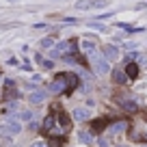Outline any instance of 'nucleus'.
<instances>
[{
	"instance_id": "20e7f679",
	"label": "nucleus",
	"mask_w": 147,
	"mask_h": 147,
	"mask_svg": "<svg viewBox=\"0 0 147 147\" xmlns=\"http://www.w3.org/2000/svg\"><path fill=\"white\" fill-rule=\"evenodd\" d=\"M74 52V43L71 41H61L59 46L50 48V56L52 59H65L67 54H71Z\"/></svg>"
},
{
	"instance_id": "aec40b11",
	"label": "nucleus",
	"mask_w": 147,
	"mask_h": 147,
	"mask_svg": "<svg viewBox=\"0 0 147 147\" xmlns=\"http://www.w3.org/2000/svg\"><path fill=\"white\" fill-rule=\"evenodd\" d=\"M28 128H30V130H37V128H39V123H37V121H28Z\"/></svg>"
},
{
	"instance_id": "1a4fd4ad",
	"label": "nucleus",
	"mask_w": 147,
	"mask_h": 147,
	"mask_svg": "<svg viewBox=\"0 0 147 147\" xmlns=\"http://www.w3.org/2000/svg\"><path fill=\"white\" fill-rule=\"evenodd\" d=\"M104 56L108 61H117V59H119V50H117V46H110V43L104 46Z\"/></svg>"
},
{
	"instance_id": "ddd939ff",
	"label": "nucleus",
	"mask_w": 147,
	"mask_h": 147,
	"mask_svg": "<svg viewBox=\"0 0 147 147\" xmlns=\"http://www.w3.org/2000/svg\"><path fill=\"white\" fill-rule=\"evenodd\" d=\"M119 102L123 104V108H125V110H130V113L138 110V104H136V102H132V100H125V97H119Z\"/></svg>"
},
{
	"instance_id": "9b49d317",
	"label": "nucleus",
	"mask_w": 147,
	"mask_h": 147,
	"mask_svg": "<svg viewBox=\"0 0 147 147\" xmlns=\"http://www.w3.org/2000/svg\"><path fill=\"white\" fill-rule=\"evenodd\" d=\"M113 80H115L117 84H123L125 80H128V74H125L123 69H115V71H113Z\"/></svg>"
},
{
	"instance_id": "dca6fc26",
	"label": "nucleus",
	"mask_w": 147,
	"mask_h": 147,
	"mask_svg": "<svg viewBox=\"0 0 147 147\" xmlns=\"http://www.w3.org/2000/svg\"><path fill=\"white\" fill-rule=\"evenodd\" d=\"M54 41H56L54 37H43L41 41H39V46H41V48H48V50H50V48H54Z\"/></svg>"
},
{
	"instance_id": "7ed1b4c3",
	"label": "nucleus",
	"mask_w": 147,
	"mask_h": 147,
	"mask_svg": "<svg viewBox=\"0 0 147 147\" xmlns=\"http://www.w3.org/2000/svg\"><path fill=\"white\" fill-rule=\"evenodd\" d=\"M108 7V0H78L74 9L78 11H97V9H106Z\"/></svg>"
},
{
	"instance_id": "0eeeda50",
	"label": "nucleus",
	"mask_w": 147,
	"mask_h": 147,
	"mask_svg": "<svg viewBox=\"0 0 147 147\" xmlns=\"http://www.w3.org/2000/svg\"><path fill=\"white\" fill-rule=\"evenodd\" d=\"M71 119L74 121H87V119H91V110L89 108H74L71 110Z\"/></svg>"
},
{
	"instance_id": "9d476101",
	"label": "nucleus",
	"mask_w": 147,
	"mask_h": 147,
	"mask_svg": "<svg viewBox=\"0 0 147 147\" xmlns=\"http://www.w3.org/2000/svg\"><path fill=\"white\" fill-rule=\"evenodd\" d=\"M76 138H78L80 143H84V145L93 143V134H91V132H87V130H80V132L76 134Z\"/></svg>"
},
{
	"instance_id": "423d86ee",
	"label": "nucleus",
	"mask_w": 147,
	"mask_h": 147,
	"mask_svg": "<svg viewBox=\"0 0 147 147\" xmlns=\"http://www.w3.org/2000/svg\"><path fill=\"white\" fill-rule=\"evenodd\" d=\"M128 125H130L128 121H115V123L106 130V134H108V136H117V134L125 132V130H128Z\"/></svg>"
},
{
	"instance_id": "f3484780",
	"label": "nucleus",
	"mask_w": 147,
	"mask_h": 147,
	"mask_svg": "<svg viewBox=\"0 0 147 147\" xmlns=\"http://www.w3.org/2000/svg\"><path fill=\"white\" fill-rule=\"evenodd\" d=\"M41 128H43V132H50V130L52 128H54V117H46V119H43V125H41Z\"/></svg>"
},
{
	"instance_id": "6ab92c4d",
	"label": "nucleus",
	"mask_w": 147,
	"mask_h": 147,
	"mask_svg": "<svg viewBox=\"0 0 147 147\" xmlns=\"http://www.w3.org/2000/svg\"><path fill=\"white\" fill-rule=\"evenodd\" d=\"M41 65H43L46 69H52V67H54V63H52V61H41Z\"/></svg>"
},
{
	"instance_id": "a211bd4d",
	"label": "nucleus",
	"mask_w": 147,
	"mask_h": 147,
	"mask_svg": "<svg viewBox=\"0 0 147 147\" xmlns=\"http://www.w3.org/2000/svg\"><path fill=\"white\" fill-rule=\"evenodd\" d=\"M89 26L95 28V30H106V26H104V24H100V22H89Z\"/></svg>"
},
{
	"instance_id": "f8f14e48",
	"label": "nucleus",
	"mask_w": 147,
	"mask_h": 147,
	"mask_svg": "<svg viewBox=\"0 0 147 147\" xmlns=\"http://www.w3.org/2000/svg\"><path fill=\"white\" fill-rule=\"evenodd\" d=\"M28 100H30V104H41L46 100V91H32Z\"/></svg>"
},
{
	"instance_id": "f03ea898",
	"label": "nucleus",
	"mask_w": 147,
	"mask_h": 147,
	"mask_svg": "<svg viewBox=\"0 0 147 147\" xmlns=\"http://www.w3.org/2000/svg\"><path fill=\"white\" fill-rule=\"evenodd\" d=\"M20 132H22V123H20V121H15V119H7L5 125H0V136L5 138L7 143H9L13 136H18Z\"/></svg>"
},
{
	"instance_id": "5701e85b",
	"label": "nucleus",
	"mask_w": 147,
	"mask_h": 147,
	"mask_svg": "<svg viewBox=\"0 0 147 147\" xmlns=\"http://www.w3.org/2000/svg\"><path fill=\"white\" fill-rule=\"evenodd\" d=\"M117 147H130V145H117Z\"/></svg>"
},
{
	"instance_id": "6e6552de",
	"label": "nucleus",
	"mask_w": 147,
	"mask_h": 147,
	"mask_svg": "<svg viewBox=\"0 0 147 147\" xmlns=\"http://www.w3.org/2000/svg\"><path fill=\"white\" fill-rule=\"evenodd\" d=\"M32 117H35V113L32 110H18V113H13V117L11 119H15V121H20V123H24V121H32Z\"/></svg>"
},
{
	"instance_id": "412c9836",
	"label": "nucleus",
	"mask_w": 147,
	"mask_h": 147,
	"mask_svg": "<svg viewBox=\"0 0 147 147\" xmlns=\"http://www.w3.org/2000/svg\"><path fill=\"white\" fill-rule=\"evenodd\" d=\"M30 147H48V145H46V143H43V141H37V143H32Z\"/></svg>"
},
{
	"instance_id": "b1692460",
	"label": "nucleus",
	"mask_w": 147,
	"mask_h": 147,
	"mask_svg": "<svg viewBox=\"0 0 147 147\" xmlns=\"http://www.w3.org/2000/svg\"><path fill=\"white\" fill-rule=\"evenodd\" d=\"M9 2H18V0H9Z\"/></svg>"
},
{
	"instance_id": "f257e3e1",
	"label": "nucleus",
	"mask_w": 147,
	"mask_h": 147,
	"mask_svg": "<svg viewBox=\"0 0 147 147\" xmlns=\"http://www.w3.org/2000/svg\"><path fill=\"white\" fill-rule=\"evenodd\" d=\"M89 63H91V67H93V71L95 74H100V76H106V74L110 71V61L106 59L104 54H89Z\"/></svg>"
},
{
	"instance_id": "393cba45",
	"label": "nucleus",
	"mask_w": 147,
	"mask_h": 147,
	"mask_svg": "<svg viewBox=\"0 0 147 147\" xmlns=\"http://www.w3.org/2000/svg\"><path fill=\"white\" fill-rule=\"evenodd\" d=\"M143 147H147V145H143Z\"/></svg>"
},
{
	"instance_id": "4be33fe9",
	"label": "nucleus",
	"mask_w": 147,
	"mask_h": 147,
	"mask_svg": "<svg viewBox=\"0 0 147 147\" xmlns=\"http://www.w3.org/2000/svg\"><path fill=\"white\" fill-rule=\"evenodd\" d=\"M136 56H138L136 52H132V54H125V61H132V59H136Z\"/></svg>"
},
{
	"instance_id": "4468645a",
	"label": "nucleus",
	"mask_w": 147,
	"mask_h": 147,
	"mask_svg": "<svg viewBox=\"0 0 147 147\" xmlns=\"http://www.w3.org/2000/svg\"><path fill=\"white\" fill-rule=\"evenodd\" d=\"M125 74H128V78H136V76H138V65L128 63V65H125Z\"/></svg>"
},
{
	"instance_id": "39448f33",
	"label": "nucleus",
	"mask_w": 147,
	"mask_h": 147,
	"mask_svg": "<svg viewBox=\"0 0 147 147\" xmlns=\"http://www.w3.org/2000/svg\"><path fill=\"white\" fill-rule=\"evenodd\" d=\"M65 89H69L67 76H65V74H59V76H56V80L50 84V91H52V93H61V91H65Z\"/></svg>"
},
{
	"instance_id": "2eb2a0df",
	"label": "nucleus",
	"mask_w": 147,
	"mask_h": 147,
	"mask_svg": "<svg viewBox=\"0 0 147 147\" xmlns=\"http://www.w3.org/2000/svg\"><path fill=\"white\" fill-rule=\"evenodd\" d=\"M82 50L87 54H95V41H89V39H82Z\"/></svg>"
}]
</instances>
